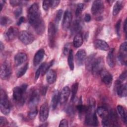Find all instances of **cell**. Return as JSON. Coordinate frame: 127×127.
<instances>
[{"mask_svg": "<svg viewBox=\"0 0 127 127\" xmlns=\"http://www.w3.org/2000/svg\"><path fill=\"white\" fill-rule=\"evenodd\" d=\"M29 24L33 27L38 35H42L45 30V23L41 16L37 3L32 4L28 11Z\"/></svg>", "mask_w": 127, "mask_h": 127, "instance_id": "cell-1", "label": "cell"}, {"mask_svg": "<svg viewBox=\"0 0 127 127\" xmlns=\"http://www.w3.org/2000/svg\"><path fill=\"white\" fill-rule=\"evenodd\" d=\"M68 56V64L70 70H73L74 67V60H73V53L72 50L70 49L69 52Z\"/></svg>", "mask_w": 127, "mask_h": 127, "instance_id": "cell-31", "label": "cell"}, {"mask_svg": "<svg viewBox=\"0 0 127 127\" xmlns=\"http://www.w3.org/2000/svg\"><path fill=\"white\" fill-rule=\"evenodd\" d=\"M8 122L7 121V119L4 117H0V127H4L8 125Z\"/></svg>", "mask_w": 127, "mask_h": 127, "instance_id": "cell-47", "label": "cell"}, {"mask_svg": "<svg viewBox=\"0 0 127 127\" xmlns=\"http://www.w3.org/2000/svg\"><path fill=\"white\" fill-rule=\"evenodd\" d=\"M121 20H119L116 24V31L118 36H121Z\"/></svg>", "mask_w": 127, "mask_h": 127, "instance_id": "cell-41", "label": "cell"}, {"mask_svg": "<svg viewBox=\"0 0 127 127\" xmlns=\"http://www.w3.org/2000/svg\"><path fill=\"white\" fill-rule=\"evenodd\" d=\"M45 56V51L43 49L38 50L34 55L33 59V64L34 66L38 65L42 61Z\"/></svg>", "mask_w": 127, "mask_h": 127, "instance_id": "cell-20", "label": "cell"}, {"mask_svg": "<svg viewBox=\"0 0 127 127\" xmlns=\"http://www.w3.org/2000/svg\"><path fill=\"white\" fill-rule=\"evenodd\" d=\"M83 43V38L82 35L79 33L77 34L74 37L73 40V46L75 48L80 47Z\"/></svg>", "mask_w": 127, "mask_h": 127, "instance_id": "cell-27", "label": "cell"}, {"mask_svg": "<svg viewBox=\"0 0 127 127\" xmlns=\"http://www.w3.org/2000/svg\"><path fill=\"white\" fill-rule=\"evenodd\" d=\"M63 10L62 9H59L57 11V13L56 14L55 18V26L56 28L57 29L58 27V25L59 23V22L61 20L62 14H63Z\"/></svg>", "mask_w": 127, "mask_h": 127, "instance_id": "cell-33", "label": "cell"}, {"mask_svg": "<svg viewBox=\"0 0 127 127\" xmlns=\"http://www.w3.org/2000/svg\"><path fill=\"white\" fill-rule=\"evenodd\" d=\"M65 112L69 116H73L74 114V111L73 108L71 106H68V107H67L65 110Z\"/></svg>", "mask_w": 127, "mask_h": 127, "instance_id": "cell-43", "label": "cell"}, {"mask_svg": "<svg viewBox=\"0 0 127 127\" xmlns=\"http://www.w3.org/2000/svg\"><path fill=\"white\" fill-rule=\"evenodd\" d=\"M104 64V59L102 57H98L95 59L92 66L91 71L94 75H97L100 73L103 69Z\"/></svg>", "mask_w": 127, "mask_h": 127, "instance_id": "cell-4", "label": "cell"}, {"mask_svg": "<svg viewBox=\"0 0 127 127\" xmlns=\"http://www.w3.org/2000/svg\"><path fill=\"white\" fill-rule=\"evenodd\" d=\"M57 28L54 24L50 22L48 26V41L49 46L53 48L55 44V38Z\"/></svg>", "mask_w": 127, "mask_h": 127, "instance_id": "cell-7", "label": "cell"}, {"mask_svg": "<svg viewBox=\"0 0 127 127\" xmlns=\"http://www.w3.org/2000/svg\"><path fill=\"white\" fill-rule=\"evenodd\" d=\"M70 89L68 86H65L63 88L60 94L59 102L61 104H64L67 101L70 94Z\"/></svg>", "mask_w": 127, "mask_h": 127, "instance_id": "cell-17", "label": "cell"}, {"mask_svg": "<svg viewBox=\"0 0 127 127\" xmlns=\"http://www.w3.org/2000/svg\"><path fill=\"white\" fill-rule=\"evenodd\" d=\"M25 2V1H21V0H10L9 2L11 5L13 6H18L19 5L21 4H22L23 2Z\"/></svg>", "mask_w": 127, "mask_h": 127, "instance_id": "cell-46", "label": "cell"}, {"mask_svg": "<svg viewBox=\"0 0 127 127\" xmlns=\"http://www.w3.org/2000/svg\"><path fill=\"white\" fill-rule=\"evenodd\" d=\"M19 38L21 42L25 45H29L34 40L33 35L27 31H22L19 33Z\"/></svg>", "mask_w": 127, "mask_h": 127, "instance_id": "cell-8", "label": "cell"}, {"mask_svg": "<svg viewBox=\"0 0 127 127\" xmlns=\"http://www.w3.org/2000/svg\"><path fill=\"white\" fill-rule=\"evenodd\" d=\"M124 32L125 33H127V19H126L125 20V22H124Z\"/></svg>", "mask_w": 127, "mask_h": 127, "instance_id": "cell-56", "label": "cell"}, {"mask_svg": "<svg viewBox=\"0 0 127 127\" xmlns=\"http://www.w3.org/2000/svg\"><path fill=\"white\" fill-rule=\"evenodd\" d=\"M126 78H127V71H125L123 72L120 75L118 80L122 82L123 81H124L126 79Z\"/></svg>", "mask_w": 127, "mask_h": 127, "instance_id": "cell-50", "label": "cell"}, {"mask_svg": "<svg viewBox=\"0 0 127 127\" xmlns=\"http://www.w3.org/2000/svg\"><path fill=\"white\" fill-rule=\"evenodd\" d=\"M4 3V1H2V0H0V11H1L2 10Z\"/></svg>", "mask_w": 127, "mask_h": 127, "instance_id": "cell-57", "label": "cell"}, {"mask_svg": "<svg viewBox=\"0 0 127 127\" xmlns=\"http://www.w3.org/2000/svg\"><path fill=\"white\" fill-rule=\"evenodd\" d=\"M92 126H98V120L97 117L96 116V114L95 111L94 112L93 115V118H92Z\"/></svg>", "mask_w": 127, "mask_h": 127, "instance_id": "cell-44", "label": "cell"}, {"mask_svg": "<svg viewBox=\"0 0 127 127\" xmlns=\"http://www.w3.org/2000/svg\"><path fill=\"white\" fill-rule=\"evenodd\" d=\"M78 88V83L76 82L73 84L71 87V101H73L76 95L77 90Z\"/></svg>", "mask_w": 127, "mask_h": 127, "instance_id": "cell-34", "label": "cell"}, {"mask_svg": "<svg viewBox=\"0 0 127 127\" xmlns=\"http://www.w3.org/2000/svg\"><path fill=\"white\" fill-rule=\"evenodd\" d=\"M27 60V55L25 53L23 52H20L17 53L14 57V61L15 65L18 66L24 63H25Z\"/></svg>", "mask_w": 127, "mask_h": 127, "instance_id": "cell-18", "label": "cell"}, {"mask_svg": "<svg viewBox=\"0 0 127 127\" xmlns=\"http://www.w3.org/2000/svg\"><path fill=\"white\" fill-rule=\"evenodd\" d=\"M84 8V4L82 3H79L77 4L76 10H75V15L78 16L82 12Z\"/></svg>", "mask_w": 127, "mask_h": 127, "instance_id": "cell-39", "label": "cell"}, {"mask_svg": "<svg viewBox=\"0 0 127 127\" xmlns=\"http://www.w3.org/2000/svg\"><path fill=\"white\" fill-rule=\"evenodd\" d=\"M70 43H66L64 48H63V53L64 55H67V54H68L69 51L70 50Z\"/></svg>", "mask_w": 127, "mask_h": 127, "instance_id": "cell-45", "label": "cell"}, {"mask_svg": "<svg viewBox=\"0 0 127 127\" xmlns=\"http://www.w3.org/2000/svg\"><path fill=\"white\" fill-rule=\"evenodd\" d=\"M11 74V68L9 63L7 62H3L0 66V75L2 80H6L9 78Z\"/></svg>", "mask_w": 127, "mask_h": 127, "instance_id": "cell-6", "label": "cell"}, {"mask_svg": "<svg viewBox=\"0 0 127 127\" xmlns=\"http://www.w3.org/2000/svg\"><path fill=\"white\" fill-rule=\"evenodd\" d=\"M86 53L84 49L79 50L75 55V62L78 66L83 64L86 60Z\"/></svg>", "mask_w": 127, "mask_h": 127, "instance_id": "cell-16", "label": "cell"}, {"mask_svg": "<svg viewBox=\"0 0 127 127\" xmlns=\"http://www.w3.org/2000/svg\"><path fill=\"white\" fill-rule=\"evenodd\" d=\"M114 52L115 49L112 48L108 53L107 56V62L109 66L113 68L115 65V60H114Z\"/></svg>", "mask_w": 127, "mask_h": 127, "instance_id": "cell-23", "label": "cell"}, {"mask_svg": "<svg viewBox=\"0 0 127 127\" xmlns=\"http://www.w3.org/2000/svg\"><path fill=\"white\" fill-rule=\"evenodd\" d=\"M51 0H44L43 1V8L44 10L47 11L49 9V7H51Z\"/></svg>", "mask_w": 127, "mask_h": 127, "instance_id": "cell-42", "label": "cell"}, {"mask_svg": "<svg viewBox=\"0 0 127 127\" xmlns=\"http://www.w3.org/2000/svg\"><path fill=\"white\" fill-rule=\"evenodd\" d=\"M24 20H25V18L24 17H20V18L19 19L17 23V25H20L21 24V23H22L24 21Z\"/></svg>", "mask_w": 127, "mask_h": 127, "instance_id": "cell-55", "label": "cell"}, {"mask_svg": "<svg viewBox=\"0 0 127 127\" xmlns=\"http://www.w3.org/2000/svg\"><path fill=\"white\" fill-rule=\"evenodd\" d=\"M22 9L21 7L16 8L14 10V14L16 18L19 17L22 13Z\"/></svg>", "mask_w": 127, "mask_h": 127, "instance_id": "cell-49", "label": "cell"}, {"mask_svg": "<svg viewBox=\"0 0 127 127\" xmlns=\"http://www.w3.org/2000/svg\"><path fill=\"white\" fill-rule=\"evenodd\" d=\"M44 63H42L40 65V66L39 67V68L37 69L36 72H35V80H37L38 79V78H39L41 73H42V68H43V65H44Z\"/></svg>", "mask_w": 127, "mask_h": 127, "instance_id": "cell-40", "label": "cell"}, {"mask_svg": "<svg viewBox=\"0 0 127 127\" xmlns=\"http://www.w3.org/2000/svg\"><path fill=\"white\" fill-rule=\"evenodd\" d=\"M108 118L111 125L112 126H118V116L116 111L114 109H112L109 113Z\"/></svg>", "mask_w": 127, "mask_h": 127, "instance_id": "cell-19", "label": "cell"}, {"mask_svg": "<svg viewBox=\"0 0 127 127\" xmlns=\"http://www.w3.org/2000/svg\"><path fill=\"white\" fill-rule=\"evenodd\" d=\"M122 8V4L121 1H117L114 4L113 8V14L114 16H116L120 12Z\"/></svg>", "mask_w": 127, "mask_h": 127, "instance_id": "cell-32", "label": "cell"}, {"mask_svg": "<svg viewBox=\"0 0 127 127\" xmlns=\"http://www.w3.org/2000/svg\"><path fill=\"white\" fill-rule=\"evenodd\" d=\"M127 42L122 43L120 47L119 53L118 55V61L121 64L126 65L127 63Z\"/></svg>", "mask_w": 127, "mask_h": 127, "instance_id": "cell-5", "label": "cell"}, {"mask_svg": "<svg viewBox=\"0 0 127 127\" xmlns=\"http://www.w3.org/2000/svg\"><path fill=\"white\" fill-rule=\"evenodd\" d=\"M68 122L66 119H63L61 121L59 127H67Z\"/></svg>", "mask_w": 127, "mask_h": 127, "instance_id": "cell-52", "label": "cell"}, {"mask_svg": "<svg viewBox=\"0 0 127 127\" xmlns=\"http://www.w3.org/2000/svg\"><path fill=\"white\" fill-rule=\"evenodd\" d=\"M60 0H51V7L52 8L56 7L60 3Z\"/></svg>", "mask_w": 127, "mask_h": 127, "instance_id": "cell-51", "label": "cell"}, {"mask_svg": "<svg viewBox=\"0 0 127 127\" xmlns=\"http://www.w3.org/2000/svg\"><path fill=\"white\" fill-rule=\"evenodd\" d=\"M0 25L1 26H6V25L10 24L11 22V21L8 17L5 16H1L0 17Z\"/></svg>", "mask_w": 127, "mask_h": 127, "instance_id": "cell-38", "label": "cell"}, {"mask_svg": "<svg viewBox=\"0 0 127 127\" xmlns=\"http://www.w3.org/2000/svg\"><path fill=\"white\" fill-rule=\"evenodd\" d=\"M49 107L47 103L43 104L39 111V120L41 122H44L47 120L49 116Z\"/></svg>", "mask_w": 127, "mask_h": 127, "instance_id": "cell-13", "label": "cell"}, {"mask_svg": "<svg viewBox=\"0 0 127 127\" xmlns=\"http://www.w3.org/2000/svg\"><path fill=\"white\" fill-rule=\"evenodd\" d=\"M99 74L102 82H104L105 84L109 86L112 84L113 76L108 70L103 69Z\"/></svg>", "mask_w": 127, "mask_h": 127, "instance_id": "cell-12", "label": "cell"}, {"mask_svg": "<svg viewBox=\"0 0 127 127\" xmlns=\"http://www.w3.org/2000/svg\"><path fill=\"white\" fill-rule=\"evenodd\" d=\"M48 125H45V124H43V125H41L40 126H44V127H45V126H47Z\"/></svg>", "mask_w": 127, "mask_h": 127, "instance_id": "cell-59", "label": "cell"}, {"mask_svg": "<svg viewBox=\"0 0 127 127\" xmlns=\"http://www.w3.org/2000/svg\"><path fill=\"white\" fill-rule=\"evenodd\" d=\"M57 79V73L53 70L51 69L48 71L46 75V80L49 84L54 83Z\"/></svg>", "mask_w": 127, "mask_h": 127, "instance_id": "cell-22", "label": "cell"}, {"mask_svg": "<svg viewBox=\"0 0 127 127\" xmlns=\"http://www.w3.org/2000/svg\"><path fill=\"white\" fill-rule=\"evenodd\" d=\"M94 45L96 48L102 51H108L110 48L108 44L101 39H97L94 42Z\"/></svg>", "mask_w": 127, "mask_h": 127, "instance_id": "cell-21", "label": "cell"}, {"mask_svg": "<svg viewBox=\"0 0 127 127\" xmlns=\"http://www.w3.org/2000/svg\"><path fill=\"white\" fill-rule=\"evenodd\" d=\"M28 67V64H26L24 66L20 68L17 71L16 75L17 77L19 78L22 77L26 72Z\"/></svg>", "mask_w": 127, "mask_h": 127, "instance_id": "cell-35", "label": "cell"}, {"mask_svg": "<svg viewBox=\"0 0 127 127\" xmlns=\"http://www.w3.org/2000/svg\"><path fill=\"white\" fill-rule=\"evenodd\" d=\"M18 34V30L17 28L11 26L6 31L4 36L5 39L8 41H11L14 39Z\"/></svg>", "mask_w": 127, "mask_h": 127, "instance_id": "cell-14", "label": "cell"}, {"mask_svg": "<svg viewBox=\"0 0 127 127\" xmlns=\"http://www.w3.org/2000/svg\"><path fill=\"white\" fill-rule=\"evenodd\" d=\"M60 100V93L58 91H56L53 95L51 100V106L53 109H55L57 108L58 104Z\"/></svg>", "mask_w": 127, "mask_h": 127, "instance_id": "cell-26", "label": "cell"}, {"mask_svg": "<svg viewBox=\"0 0 127 127\" xmlns=\"http://www.w3.org/2000/svg\"><path fill=\"white\" fill-rule=\"evenodd\" d=\"M40 100V96L37 90L33 91L29 96L28 100V106L30 108L35 107Z\"/></svg>", "mask_w": 127, "mask_h": 127, "instance_id": "cell-11", "label": "cell"}, {"mask_svg": "<svg viewBox=\"0 0 127 127\" xmlns=\"http://www.w3.org/2000/svg\"><path fill=\"white\" fill-rule=\"evenodd\" d=\"M117 110L120 116L122 119L123 121L125 124L127 123V115L125 108L121 105H118L117 106Z\"/></svg>", "mask_w": 127, "mask_h": 127, "instance_id": "cell-25", "label": "cell"}, {"mask_svg": "<svg viewBox=\"0 0 127 127\" xmlns=\"http://www.w3.org/2000/svg\"><path fill=\"white\" fill-rule=\"evenodd\" d=\"M82 29V24L80 20L77 19L75 20L71 28V32L72 34L76 33V34L79 33Z\"/></svg>", "mask_w": 127, "mask_h": 127, "instance_id": "cell-24", "label": "cell"}, {"mask_svg": "<svg viewBox=\"0 0 127 127\" xmlns=\"http://www.w3.org/2000/svg\"><path fill=\"white\" fill-rule=\"evenodd\" d=\"M0 110L4 115H8L10 111V103L5 92L1 89L0 95Z\"/></svg>", "mask_w": 127, "mask_h": 127, "instance_id": "cell-3", "label": "cell"}, {"mask_svg": "<svg viewBox=\"0 0 127 127\" xmlns=\"http://www.w3.org/2000/svg\"><path fill=\"white\" fill-rule=\"evenodd\" d=\"M54 62V60L51 61L50 62H48V63H44L43 68H42V75L45 74L47 72H48V70L50 68V67L52 66Z\"/></svg>", "mask_w": 127, "mask_h": 127, "instance_id": "cell-36", "label": "cell"}, {"mask_svg": "<svg viewBox=\"0 0 127 127\" xmlns=\"http://www.w3.org/2000/svg\"><path fill=\"white\" fill-rule=\"evenodd\" d=\"M37 113H38V110L37 107H35L32 108H31V110L28 112V117L30 119L32 120L36 117L37 114Z\"/></svg>", "mask_w": 127, "mask_h": 127, "instance_id": "cell-37", "label": "cell"}, {"mask_svg": "<svg viewBox=\"0 0 127 127\" xmlns=\"http://www.w3.org/2000/svg\"><path fill=\"white\" fill-rule=\"evenodd\" d=\"M0 49L1 51H2V50L4 49V45L2 44V43L1 42H0Z\"/></svg>", "mask_w": 127, "mask_h": 127, "instance_id": "cell-58", "label": "cell"}, {"mask_svg": "<svg viewBox=\"0 0 127 127\" xmlns=\"http://www.w3.org/2000/svg\"><path fill=\"white\" fill-rule=\"evenodd\" d=\"M95 59V54H91L89 55L88 58L85 60V66L88 70H91L92 66Z\"/></svg>", "mask_w": 127, "mask_h": 127, "instance_id": "cell-28", "label": "cell"}, {"mask_svg": "<svg viewBox=\"0 0 127 127\" xmlns=\"http://www.w3.org/2000/svg\"><path fill=\"white\" fill-rule=\"evenodd\" d=\"M116 89L118 95L120 97L127 96V84H122V82L117 80L116 83Z\"/></svg>", "mask_w": 127, "mask_h": 127, "instance_id": "cell-15", "label": "cell"}, {"mask_svg": "<svg viewBox=\"0 0 127 127\" xmlns=\"http://www.w3.org/2000/svg\"><path fill=\"white\" fill-rule=\"evenodd\" d=\"M72 20V14L70 11L68 10H66L65 11L64 17L62 22V27L63 29L66 30L68 29L70 25Z\"/></svg>", "mask_w": 127, "mask_h": 127, "instance_id": "cell-10", "label": "cell"}, {"mask_svg": "<svg viewBox=\"0 0 127 127\" xmlns=\"http://www.w3.org/2000/svg\"><path fill=\"white\" fill-rule=\"evenodd\" d=\"M97 113L98 115L102 119L108 117L109 112L107 109L104 107H99L97 109Z\"/></svg>", "mask_w": 127, "mask_h": 127, "instance_id": "cell-29", "label": "cell"}, {"mask_svg": "<svg viewBox=\"0 0 127 127\" xmlns=\"http://www.w3.org/2000/svg\"><path fill=\"white\" fill-rule=\"evenodd\" d=\"M47 87L46 86H43L41 90V92L42 95L43 96H45L47 93Z\"/></svg>", "mask_w": 127, "mask_h": 127, "instance_id": "cell-53", "label": "cell"}, {"mask_svg": "<svg viewBox=\"0 0 127 127\" xmlns=\"http://www.w3.org/2000/svg\"><path fill=\"white\" fill-rule=\"evenodd\" d=\"M27 85L23 84L19 86H16L13 89V98L19 105H23L25 101V94Z\"/></svg>", "mask_w": 127, "mask_h": 127, "instance_id": "cell-2", "label": "cell"}, {"mask_svg": "<svg viewBox=\"0 0 127 127\" xmlns=\"http://www.w3.org/2000/svg\"><path fill=\"white\" fill-rule=\"evenodd\" d=\"M104 9V3L102 0H95L93 1L91 11L93 15L96 16L101 14Z\"/></svg>", "mask_w": 127, "mask_h": 127, "instance_id": "cell-9", "label": "cell"}, {"mask_svg": "<svg viewBox=\"0 0 127 127\" xmlns=\"http://www.w3.org/2000/svg\"><path fill=\"white\" fill-rule=\"evenodd\" d=\"M102 125L103 127H109L110 126V122L109 120L108 117L103 118L102 120Z\"/></svg>", "mask_w": 127, "mask_h": 127, "instance_id": "cell-48", "label": "cell"}, {"mask_svg": "<svg viewBox=\"0 0 127 127\" xmlns=\"http://www.w3.org/2000/svg\"><path fill=\"white\" fill-rule=\"evenodd\" d=\"M76 109L77 110L78 112L79 116L81 117V116H82L83 114H85L86 112L87 109V107H86L84 105H83L82 104V101H81V98H80L79 104L77 105L76 106Z\"/></svg>", "mask_w": 127, "mask_h": 127, "instance_id": "cell-30", "label": "cell"}, {"mask_svg": "<svg viewBox=\"0 0 127 127\" xmlns=\"http://www.w3.org/2000/svg\"><path fill=\"white\" fill-rule=\"evenodd\" d=\"M84 20L85 21L88 22L91 20V16L89 14H86L84 16Z\"/></svg>", "mask_w": 127, "mask_h": 127, "instance_id": "cell-54", "label": "cell"}]
</instances>
